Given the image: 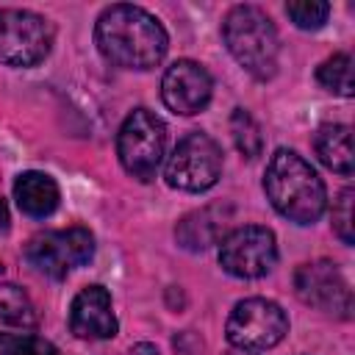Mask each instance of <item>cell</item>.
<instances>
[{"mask_svg":"<svg viewBox=\"0 0 355 355\" xmlns=\"http://www.w3.org/2000/svg\"><path fill=\"white\" fill-rule=\"evenodd\" d=\"M94 42L105 61L122 69H153L169 47L164 25L141 6H108L94 25Z\"/></svg>","mask_w":355,"mask_h":355,"instance_id":"cell-1","label":"cell"},{"mask_svg":"<svg viewBox=\"0 0 355 355\" xmlns=\"http://www.w3.org/2000/svg\"><path fill=\"white\" fill-rule=\"evenodd\" d=\"M263 191L275 211L297 225H313L327 205V191L316 169L294 150H277L263 172Z\"/></svg>","mask_w":355,"mask_h":355,"instance_id":"cell-2","label":"cell"},{"mask_svg":"<svg viewBox=\"0 0 355 355\" xmlns=\"http://www.w3.org/2000/svg\"><path fill=\"white\" fill-rule=\"evenodd\" d=\"M222 39L230 55L258 80H269L277 72L280 42L272 19L258 6H233L222 22Z\"/></svg>","mask_w":355,"mask_h":355,"instance_id":"cell-3","label":"cell"},{"mask_svg":"<svg viewBox=\"0 0 355 355\" xmlns=\"http://www.w3.org/2000/svg\"><path fill=\"white\" fill-rule=\"evenodd\" d=\"M166 153V125L158 114L136 108L125 116L116 133V155L128 175L147 183L155 178Z\"/></svg>","mask_w":355,"mask_h":355,"instance_id":"cell-4","label":"cell"},{"mask_svg":"<svg viewBox=\"0 0 355 355\" xmlns=\"http://www.w3.org/2000/svg\"><path fill=\"white\" fill-rule=\"evenodd\" d=\"M225 333L230 347L263 352L283 341V336L288 333V319L277 302L263 297H250L236 302V308L227 316Z\"/></svg>","mask_w":355,"mask_h":355,"instance_id":"cell-5","label":"cell"},{"mask_svg":"<svg viewBox=\"0 0 355 355\" xmlns=\"http://www.w3.org/2000/svg\"><path fill=\"white\" fill-rule=\"evenodd\" d=\"M53 47V25L28 8H0V64L36 67Z\"/></svg>","mask_w":355,"mask_h":355,"instance_id":"cell-6","label":"cell"},{"mask_svg":"<svg viewBox=\"0 0 355 355\" xmlns=\"http://www.w3.org/2000/svg\"><path fill=\"white\" fill-rule=\"evenodd\" d=\"M222 175V150L208 133H189L183 136L169 161H166V183L180 191H208Z\"/></svg>","mask_w":355,"mask_h":355,"instance_id":"cell-7","label":"cell"},{"mask_svg":"<svg viewBox=\"0 0 355 355\" xmlns=\"http://www.w3.org/2000/svg\"><path fill=\"white\" fill-rule=\"evenodd\" d=\"M92 255H94V236L86 227L36 233L25 247L28 263L53 280H61L72 269L89 263Z\"/></svg>","mask_w":355,"mask_h":355,"instance_id":"cell-8","label":"cell"},{"mask_svg":"<svg viewBox=\"0 0 355 355\" xmlns=\"http://www.w3.org/2000/svg\"><path fill=\"white\" fill-rule=\"evenodd\" d=\"M277 261V241L269 227L244 225L230 230L219 244V263L227 275L241 280L263 277Z\"/></svg>","mask_w":355,"mask_h":355,"instance_id":"cell-9","label":"cell"},{"mask_svg":"<svg viewBox=\"0 0 355 355\" xmlns=\"http://www.w3.org/2000/svg\"><path fill=\"white\" fill-rule=\"evenodd\" d=\"M294 291L305 305H313L327 313L349 316L352 294L333 261H311L294 272Z\"/></svg>","mask_w":355,"mask_h":355,"instance_id":"cell-10","label":"cell"},{"mask_svg":"<svg viewBox=\"0 0 355 355\" xmlns=\"http://www.w3.org/2000/svg\"><path fill=\"white\" fill-rule=\"evenodd\" d=\"M211 92H214V80L208 69L189 58H180L172 67H166L161 78V97L166 108L183 116L202 111L211 100Z\"/></svg>","mask_w":355,"mask_h":355,"instance_id":"cell-11","label":"cell"},{"mask_svg":"<svg viewBox=\"0 0 355 355\" xmlns=\"http://www.w3.org/2000/svg\"><path fill=\"white\" fill-rule=\"evenodd\" d=\"M69 327L78 338H114L116 316L111 294L103 286H86L75 294L69 305Z\"/></svg>","mask_w":355,"mask_h":355,"instance_id":"cell-12","label":"cell"},{"mask_svg":"<svg viewBox=\"0 0 355 355\" xmlns=\"http://www.w3.org/2000/svg\"><path fill=\"white\" fill-rule=\"evenodd\" d=\"M227 214H230V208H222V205H205V208L186 214L175 227L180 247L200 252V250L216 244L227 227Z\"/></svg>","mask_w":355,"mask_h":355,"instance_id":"cell-13","label":"cell"},{"mask_svg":"<svg viewBox=\"0 0 355 355\" xmlns=\"http://www.w3.org/2000/svg\"><path fill=\"white\" fill-rule=\"evenodd\" d=\"M14 200L25 216L44 219L58 208L61 191H58V183L47 172H22L14 180Z\"/></svg>","mask_w":355,"mask_h":355,"instance_id":"cell-14","label":"cell"},{"mask_svg":"<svg viewBox=\"0 0 355 355\" xmlns=\"http://www.w3.org/2000/svg\"><path fill=\"white\" fill-rule=\"evenodd\" d=\"M313 147H316V155L319 161L349 178L352 169H355V155H352V130L349 125H322L313 136Z\"/></svg>","mask_w":355,"mask_h":355,"instance_id":"cell-15","label":"cell"},{"mask_svg":"<svg viewBox=\"0 0 355 355\" xmlns=\"http://www.w3.org/2000/svg\"><path fill=\"white\" fill-rule=\"evenodd\" d=\"M316 80L341 97H352L355 94V80H352V58L347 53H336L330 58H324L316 69Z\"/></svg>","mask_w":355,"mask_h":355,"instance_id":"cell-16","label":"cell"},{"mask_svg":"<svg viewBox=\"0 0 355 355\" xmlns=\"http://www.w3.org/2000/svg\"><path fill=\"white\" fill-rule=\"evenodd\" d=\"M0 319L17 327L36 324V308L17 283H0Z\"/></svg>","mask_w":355,"mask_h":355,"instance_id":"cell-17","label":"cell"},{"mask_svg":"<svg viewBox=\"0 0 355 355\" xmlns=\"http://www.w3.org/2000/svg\"><path fill=\"white\" fill-rule=\"evenodd\" d=\"M230 130H233V141H236V147H239L247 158L261 155L263 136H261V130H258V122L250 116V111L236 108L233 116H230Z\"/></svg>","mask_w":355,"mask_h":355,"instance_id":"cell-18","label":"cell"},{"mask_svg":"<svg viewBox=\"0 0 355 355\" xmlns=\"http://www.w3.org/2000/svg\"><path fill=\"white\" fill-rule=\"evenodd\" d=\"M286 14L297 28L316 31L327 22L330 3H324V0H294V3H286Z\"/></svg>","mask_w":355,"mask_h":355,"instance_id":"cell-19","label":"cell"},{"mask_svg":"<svg viewBox=\"0 0 355 355\" xmlns=\"http://www.w3.org/2000/svg\"><path fill=\"white\" fill-rule=\"evenodd\" d=\"M0 355H58V349L31 333H0Z\"/></svg>","mask_w":355,"mask_h":355,"instance_id":"cell-20","label":"cell"},{"mask_svg":"<svg viewBox=\"0 0 355 355\" xmlns=\"http://www.w3.org/2000/svg\"><path fill=\"white\" fill-rule=\"evenodd\" d=\"M352 197H355V191L344 189L333 205V230L344 244H352V239H355L352 236Z\"/></svg>","mask_w":355,"mask_h":355,"instance_id":"cell-21","label":"cell"},{"mask_svg":"<svg viewBox=\"0 0 355 355\" xmlns=\"http://www.w3.org/2000/svg\"><path fill=\"white\" fill-rule=\"evenodd\" d=\"M130 355H158V349H155L153 344H147V341H141V344H136V347L130 349Z\"/></svg>","mask_w":355,"mask_h":355,"instance_id":"cell-22","label":"cell"},{"mask_svg":"<svg viewBox=\"0 0 355 355\" xmlns=\"http://www.w3.org/2000/svg\"><path fill=\"white\" fill-rule=\"evenodd\" d=\"M225 355H255V352H250V349H236V347H233V349H227Z\"/></svg>","mask_w":355,"mask_h":355,"instance_id":"cell-23","label":"cell"},{"mask_svg":"<svg viewBox=\"0 0 355 355\" xmlns=\"http://www.w3.org/2000/svg\"><path fill=\"white\" fill-rule=\"evenodd\" d=\"M0 272H3V266H0Z\"/></svg>","mask_w":355,"mask_h":355,"instance_id":"cell-24","label":"cell"}]
</instances>
